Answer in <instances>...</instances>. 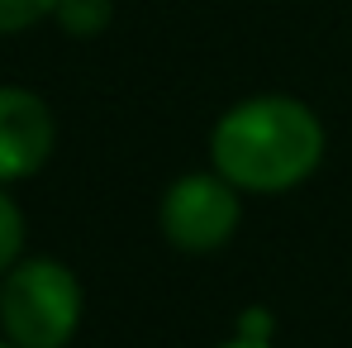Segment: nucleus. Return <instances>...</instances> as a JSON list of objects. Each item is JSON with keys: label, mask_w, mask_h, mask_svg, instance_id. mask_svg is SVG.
Segmentation results:
<instances>
[{"label": "nucleus", "mask_w": 352, "mask_h": 348, "mask_svg": "<svg viewBox=\"0 0 352 348\" xmlns=\"http://www.w3.org/2000/svg\"><path fill=\"white\" fill-rule=\"evenodd\" d=\"M19 253H24V215L10 201V191L0 186V277L19 263Z\"/></svg>", "instance_id": "nucleus-6"}, {"label": "nucleus", "mask_w": 352, "mask_h": 348, "mask_svg": "<svg viewBox=\"0 0 352 348\" xmlns=\"http://www.w3.org/2000/svg\"><path fill=\"white\" fill-rule=\"evenodd\" d=\"M157 220L176 253H214L234 238L243 220L238 186L219 172H186L167 186Z\"/></svg>", "instance_id": "nucleus-3"}, {"label": "nucleus", "mask_w": 352, "mask_h": 348, "mask_svg": "<svg viewBox=\"0 0 352 348\" xmlns=\"http://www.w3.org/2000/svg\"><path fill=\"white\" fill-rule=\"evenodd\" d=\"M58 0H0V34H24L43 19H53Z\"/></svg>", "instance_id": "nucleus-7"}, {"label": "nucleus", "mask_w": 352, "mask_h": 348, "mask_svg": "<svg viewBox=\"0 0 352 348\" xmlns=\"http://www.w3.org/2000/svg\"><path fill=\"white\" fill-rule=\"evenodd\" d=\"M81 282L58 258H19L0 277V334L14 348H67L81 325Z\"/></svg>", "instance_id": "nucleus-2"}, {"label": "nucleus", "mask_w": 352, "mask_h": 348, "mask_svg": "<svg viewBox=\"0 0 352 348\" xmlns=\"http://www.w3.org/2000/svg\"><path fill=\"white\" fill-rule=\"evenodd\" d=\"M210 163L238 191H291L324 163V119L295 96H248L214 119Z\"/></svg>", "instance_id": "nucleus-1"}, {"label": "nucleus", "mask_w": 352, "mask_h": 348, "mask_svg": "<svg viewBox=\"0 0 352 348\" xmlns=\"http://www.w3.org/2000/svg\"><path fill=\"white\" fill-rule=\"evenodd\" d=\"M53 19L62 24V34H72V39H96L115 19V0H58Z\"/></svg>", "instance_id": "nucleus-5"}, {"label": "nucleus", "mask_w": 352, "mask_h": 348, "mask_svg": "<svg viewBox=\"0 0 352 348\" xmlns=\"http://www.w3.org/2000/svg\"><path fill=\"white\" fill-rule=\"evenodd\" d=\"M58 143V119L29 86H0V186L34 176Z\"/></svg>", "instance_id": "nucleus-4"}, {"label": "nucleus", "mask_w": 352, "mask_h": 348, "mask_svg": "<svg viewBox=\"0 0 352 348\" xmlns=\"http://www.w3.org/2000/svg\"><path fill=\"white\" fill-rule=\"evenodd\" d=\"M219 348H276L272 339H248V334H234V339H224Z\"/></svg>", "instance_id": "nucleus-9"}, {"label": "nucleus", "mask_w": 352, "mask_h": 348, "mask_svg": "<svg viewBox=\"0 0 352 348\" xmlns=\"http://www.w3.org/2000/svg\"><path fill=\"white\" fill-rule=\"evenodd\" d=\"M0 348H14V344H10V339H0Z\"/></svg>", "instance_id": "nucleus-10"}, {"label": "nucleus", "mask_w": 352, "mask_h": 348, "mask_svg": "<svg viewBox=\"0 0 352 348\" xmlns=\"http://www.w3.org/2000/svg\"><path fill=\"white\" fill-rule=\"evenodd\" d=\"M272 329H276V320H272V310H262V305H252V310L243 315V325H238V334H248V339H272Z\"/></svg>", "instance_id": "nucleus-8"}]
</instances>
